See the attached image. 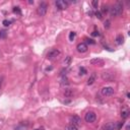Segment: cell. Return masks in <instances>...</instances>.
Instances as JSON below:
<instances>
[{"mask_svg": "<svg viewBox=\"0 0 130 130\" xmlns=\"http://www.w3.org/2000/svg\"><path fill=\"white\" fill-rule=\"evenodd\" d=\"M123 12V4L121 2H117L115 5H113L110 8V14L112 16H119Z\"/></svg>", "mask_w": 130, "mask_h": 130, "instance_id": "6da1fadb", "label": "cell"}, {"mask_svg": "<svg viewBox=\"0 0 130 130\" xmlns=\"http://www.w3.org/2000/svg\"><path fill=\"white\" fill-rule=\"evenodd\" d=\"M124 125V122H109L103 126V130H119Z\"/></svg>", "mask_w": 130, "mask_h": 130, "instance_id": "7a4b0ae2", "label": "cell"}, {"mask_svg": "<svg viewBox=\"0 0 130 130\" xmlns=\"http://www.w3.org/2000/svg\"><path fill=\"white\" fill-rule=\"evenodd\" d=\"M47 9H48V5L47 3L45 2H41L39 4L38 8H37V13L39 16H44L45 14L47 13Z\"/></svg>", "mask_w": 130, "mask_h": 130, "instance_id": "3957f363", "label": "cell"}, {"mask_svg": "<svg viewBox=\"0 0 130 130\" xmlns=\"http://www.w3.org/2000/svg\"><path fill=\"white\" fill-rule=\"evenodd\" d=\"M60 55V51L58 49H52L47 53V59L48 60H54Z\"/></svg>", "mask_w": 130, "mask_h": 130, "instance_id": "277c9868", "label": "cell"}, {"mask_svg": "<svg viewBox=\"0 0 130 130\" xmlns=\"http://www.w3.org/2000/svg\"><path fill=\"white\" fill-rule=\"evenodd\" d=\"M96 119H97V116H96L95 112L89 111V112H87L85 115H84V120H85L87 123H93L96 121Z\"/></svg>", "mask_w": 130, "mask_h": 130, "instance_id": "5b68a950", "label": "cell"}, {"mask_svg": "<svg viewBox=\"0 0 130 130\" xmlns=\"http://www.w3.org/2000/svg\"><path fill=\"white\" fill-rule=\"evenodd\" d=\"M68 3L67 1H64V0H58V1L55 2V5H56V7L58 9H60V10H65L67 7H68Z\"/></svg>", "mask_w": 130, "mask_h": 130, "instance_id": "8992f818", "label": "cell"}, {"mask_svg": "<svg viewBox=\"0 0 130 130\" xmlns=\"http://www.w3.org/2000/svg\"><path fill=\"white\" fill-rule=\"evenodd\" d=\"M101 93H102V95L105 96V97L112 96L114 93V89L111 87V86H105V87H103V89H102Z\"/></svg>", "mask_w": 130, "mask_h": 130, "instance_id": "52a82bcc", "label": "cell"}, {"mask_svg": "<svg viewBox=\"0 0 130 130\" xmlns=\"http://www.w3.org/2000/svg\"><path fill=\"white\" fill-rule=\"evenodd\" d=\"M89 63L92 65H95V66H103L105 64V61L101 59V58H93V59L89 61Z\"/></svg>", "mask_w": 130, "mask_h": 130, "instance_id": "ba28073f", "label": "cell"}, {"mask_svg": "<svg viewBox=\"0 0 130 130\" xmlns=\"http://www.w3.org/2000/svg\"><path fill=\"white\" fill-rule=\"evenodd\" d=\"M70 121H71V124H73V125H75V126H77V127H78V126H80L81 125V119L79 118L78 116H72L70 118Z\"/></svg>", "mask_w": 130, "mask_h": 130, "instance_id": "9c48e42d", "label": "cell"}, {"mask_svg": "<svg viewBox=\"0 0 130 130\" xmlns=\"http://www.w3.org/2000/svg\"><path fill=\"white\" fill-rule=\"evenodd\" d=\"M77 51L79 52V53H85V52L87 51V49H89V47H87V45L85 43H79L78 45H77Z\"/></svg>", "mask_w": 130, "mask_h": 130, "instance_id": "30bf717a", "label": "cell"}, {"mask_svg": "<svg viewBox=\"0 0 130 130\" xmlns=\"http://www.w3.org/2000/svg\"><path fill=\"white\" fill-rule=\"evenodd\" d=\"M102 78L104 80H106V81H111L113 78H114V75L112 73H110V72H103L102 73Z\"/></svg>", "mask_w": 130, "mask_h": 130, "instance_id": "8fae6325", "label": "cell"}, {"mask_svg": "<svg viewBox=\"0 0 130 130\" xmlns=\"http://www.w3.org/2000/svg\"><path fill=\"white\" fill-rule=\"evenodd\" d=\"M63 93H64V96H65V97L70 98V97H72V96H73V90L71 89H67V87H66V89H64Z\"/></svg>", "mask_w": 130, "mask_h": 130, "instance_id": "7c38bea8", "label": "cell"}, {"mask_svg": "<svg viewBox=\"0 0 130 130\" xmlns=\"http://www.w3.org/2000/svg\"><path fill=\"white\" fill-rule=\"evenodd\" d=\"M123 42H124V37L122 35H118L116 38V44L117 45H122Z\"/></svg>", "mask_w": 130, "mask_h": 130, "instance_id": "4fadbf2b", "label": "cell"}, {"mask_svg": "<svg viewBox=\"0 0 130 130\" xmlns=\"http://www.w3.org/2000/svg\"><path fill=\"white\" fill-rule=\"evenodd\" d=\"M96 78H97V75H96V73H93L92 75L89 76V78L87 79V84H93V82H95V80H96Z\"/></svg>", "mask_w": 130, "mask_h": 130, "instance_id": "5bb4252c", "label": "cell"}, {"mask_svg": "<svg viewBox=\"0 0 130 130\" xmlns=\"http://www.w3.org/2000/svg\"><path fill=\"white\" fill-rule=\"evenodd\" d=\"M65 130H78V127L70 123V124H68V125L65 126Z\"/></svg>", "mask_w": 130, "mask_h": 130, "instance_id": "9a60e30c", "label": "cell"}, {"mask_svg": "<svg viewBox=\"0 0 130 130\" xmlns=\"http://www.w3.org/2000/svg\"><path fill=\"white\" fill-rule=\"evenodd\" d=\"M128 116H129V111H127V110H125V111H122V113H121V117H122L123 119H126Z\"/></svg>", "mask_w": 130, "mask_h": 130, "instance_id": "2e32d148", "label": "cell"}, {"mask_svg": "<svg viewBox=\"0 0 130 130\" xmlns=\"http://www.w3.org/2000/svg\"><path fill=\"white\" fill-rule=\"evenodd\" d=\"M6 35H7V32H6L5 30L0 31V39H4L6 37Z\"/></svg>", "mask_w": 130, "mask_h": 130, "instance_id": "e0dca14e", "label": "cell"}, {"mask_svg": "<svg viewBox=\"0 0 130 130\" xmlns=\"http://www.w3.org/2000/svg\"><path fill=\"white\" fill-rule=\"evenodd\" d=\"M61 84H62V85H67L68 84V79H67V77L66 76H63L62 77V80H61Z\"/></svg>", "mask_w": 130, "mask_h": 130, "instance_id": "ac0fdd59", "label": "cell"}, {"mask_svg": "<svg viewBox=\"0 0 130 130\" xmlns=\"http://www.w3.org/2000/svg\"><path fill=\"white\" fill-rule=\"evenodd\" d=\"M70 62H71V57L70 56H68V57H66V59L64 60V64L66 65V66H68V65L70 64Z\"/></svg>", "mask_w": 130, "mask_h": 130, "instance_id": "d6986e66", "label": "cell"}, {"mask_svg": "<svg viewBox=\"0 0 130 130\" xmlns=\"http://www.w3.org/2000/svg\"><path fill=\"white\" fill-rule=\"evenodd\" d=\"M75 36H76L75 32H71L70 34H69V40H70V41H73L74 38H75Z\"/></svg>", "mask_w": 130, "mask_h": 130, "instance_id": "ffe728a7", "label": "cell"}, {"mask_svg": "<svg viewBox=\"0 0 130 130\" xmlns=\"http://www.w3.org/2000/svg\"><path fill=\"white\" fill-rule=\"evenodd\" d=\"M110 24H111V21H110L109 19H107V20L104 22V27H105L106 28H110Z\"/></svg>", "mask_w": 130, "mask_h": 130, "instance_id": "44dd1931", "label": "cell"}, {"mask_svg": "<svg viewBox=\"0 0 130 130\" xmlns=\"http://www.w3.org/2000/svg\"><path fill=\"white\" fill-rule=\"evenodd\" d=\"M79 74L80 75H84V74L86 73V70H85V68H83V67H80V69H79Z\"/></svg>", "mask_w": 130, "mask_h": 130, "instance_id": "7402d4cb", "label": "cell"}, {"mask_svg": "<svg viewBox=\"0 0 130 130\" xmlns=\"http://www.w3.org/2000/svg\"><path fill=\"white\" fill-rule=\"evenodd\" d=\"M11 24V21L7 20V19H5V20H3V24H4V27H9Z\"/></svg>", "mask_w": 130, "mask_h": 130, "instance_id": "603a6c76", "label": "cell"}, {"mask_svg": "<svg viewBox=\"0 0 130 130\" xmlns=\"http://www.w3.org/2000/svg\"><path fill=\"white\" fill-rule=\"evenodd\" d=\"M13 12H14V13H17V14H21L19 7H14V8H13Z\"/></svg>", "mask_w": 130, "mask_h": 130, "instance_id": "cb8c5ba5", "label": "cell"}, {"mask_svg": "<svg viewBox=\"0 0 130 130\" xmlns=\"http://www.w3.org/2000/svg\"><path fill=\"white\" fill-rule=\"evenodd\" d=\"M92 4L93 6V8H98V5H99V2H98V0H93L92 2Z\"/></svg>", "mask_w": 130, "mask_h": 130, "instance_id": "d4e9b609", "label": "cell"}, {"mask_svg": "<svg viewBox=\"0 0 130 130\" xmlns=\"http://www.w3.org/2000/svg\"><path fill=\"white\" fill-rule=\"evenodd\" d=\"M102 11L104 12V13H105V12L107 13V12L109 11V7H108V6H106V5H104V6H103V8H102Z\"/></svg>", "mask_w": 130, "mask_h": 130, "instance_id": "484cf974", "label": "cell"}, {"mask_svg": "<svg viewBox=\"0 0 130 130\" xmlns=\"http://www.w3.org/2000/svg\"><path fill=\"white\" fill-rule=\"evenodd\" d=\"M96 16H97V17L99 18V19H101V18L103 17V16H102V12H101V11H97V12H96Z\"/></svg>", "mask_w": 130, "mask_h": 130, "instance_id": "4316f807", "label": "cell"}, {"mask_svg": "<svg viewBox=\"0 0 130 130\" xmlns=\"http://www.w3.org/2000/svg\"><path fill=\"white\" fill-rule=\"evenodd\" d=\"M86 42H87V43H89V44H95V41L89 40V39H86Z\"/></svg>", "mask_w": 130, "mask_h": 130, "instance_id": "83f0119b", "label": "cell"}, {"mask_svg": "<svg viewBox=\"0 0 130 130\" xmlns=\"http://www.w3.org/2000/svg\"><path fill=\"white\" fill-rule=\"evenodd\" d=\"M93 36H99V32H97V31H95L93 32Z\"/></svg>", "mask_w": 130, "mask_h": 130, "instance_id": "f1b7e54d", "label": "cell"}, {"mask_svg": "<svg viewBox=\"0 0 130 130\" xmlns=\"http://www.w3.org/2000/svg\"><path fill=\"white\" fill-rule=\"evenodd\" d=\"M35 130H45L44 127H40V128H37V129H35Z\"/></svg>", "mask_w": 130, "mask_h": 130, "instance_id": "f546056e", "label": "cell"}, {"mask_svg": "<svg viewBox=\"0 0 130 130\" xmlns=\"http://www.w3.org/2000/svg\"><path fill=\"white\" fill-rule=\"evenodd\" d=\"M0 87H1V80H0Z\"/></svg>", "mask_w": 130, "mask_h": 130, "instance_id": "4dcf8cb0", "label": "cell"}]
</instances>
